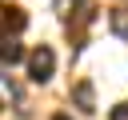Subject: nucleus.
I'll list each match as a JSON object with an SVG mask.
<instances>
[{
	"mask_svg": "<svg viewBox=\"0 0 128 120\" xmlns=\"http://www.w3.org/2000/svg\"><path fill=\"white\" fill-rule=\"evenodd\" d=\"M52 72H56V52H52L48 44L32 48V52H28V76H32L36 84H44V80H52Z\"/></svg>",
	"mask_w": 128,
	"mask_h": 120,
	"instance_id": "nucleus-1",
	"label": "nucleus"
},
{
	"mask_svg": "<svg viewBox=\"0 0 128 120\" xmlns=\"http://www.w3.org/2000/svg\"><path fill=\"white\" fill-rule=\"evenodd\" d=\"M24 24H28V16L16 4H0V40H16L24 32Z\"/></svg>",
	"mask_w": 128,
	"mask_h": 120,
	"instance_id": "nucleus-2",
	"label": "nucleus"
},
{
	"mask_svg": "<svg viewBox=\"0 0 128 120\" xmlns=\"http://www.w3.org/2000/svg\"><path fill=\"white\" fill-rule=\"evenodd\" d=\"M108 28H112V32L120 36V40H128V8H124V4L108 12Z\"/></svg>",
	"mask_w": 128,
	"mask_h": 120,
	"instance_id": "nucleus-3",
	"label": "nucleus"
},
{
	"mask_svg": "<svg viewBox=\"0 0 128 120\" xmlns=\"http://www.w3.org/2000/svg\"><path fill=\"white\" fill-rule=\"evenodd\" d=\"M0 60L4 64H16V60H24V48L16 40H0Z\"/></svg>",
	"mask_w": 128,
	"mask_h": 120,
	"instance_id": "nucleus-4",
	"label": "nucleus"
},
{
	"mask_svg": "<svg viewBox=\"0 0 128 120\" xmlns=\"http://www.w3.org/2000/svg\"><path fill=\"white\" fill-rule=\"evenodd\" d=\"M72 96H76V104H80V108H88V112H92V84H76V92H72Z\"/></svg>",
	"mask_w": 128,
	"mask_h": 120,
	"instance_id": "nucleus-5",
	"label": "nucleus"
},
{
	"mask_svg": "<svg viewBox=\"0 0 128 120\" xmlns=\"http://www.w3.org/2000/svg\"><path fill=\"white\" fill-rule=\"evenodd\" d=\"M52 120H72V116H68V112H56V116H52Z\"/></svg>",
	"mask_w": 128,
	"mask_h": 120,
	"instance_id": "nucleus-6",
	"label": "nucleus"
},
{
	"mask_svg": "<svg viewBox=\"0 0 128 120\" xmlns=\"http://www.w3.org/2000/svg\"><path fill=\"white\" fill-rule=\"evenodd\" d=\"M0 108H4V96H0Z\"/></svg>",
	"mask_w": 128,
	"mask_h": 120,
	"instance_id": "nucleus-7",
	"label": "nucleus"
}]
</instances>
